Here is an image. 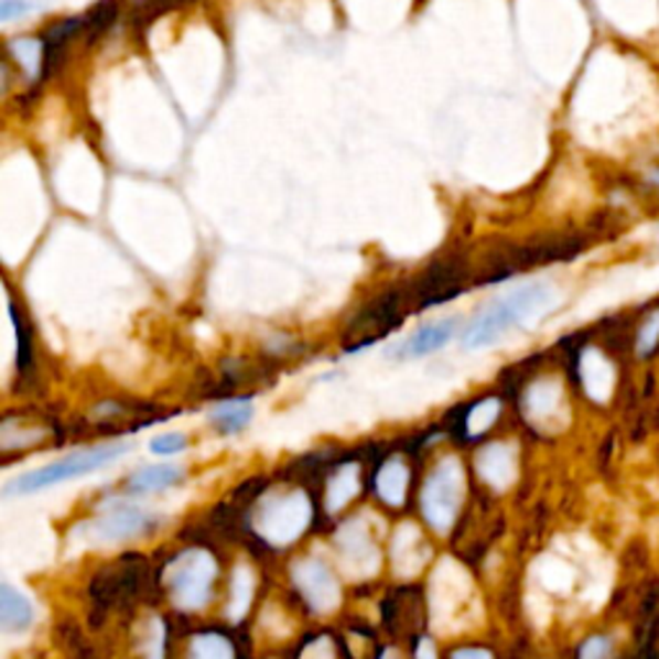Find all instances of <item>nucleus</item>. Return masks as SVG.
Returning <instances> with one entry per match:
<instances>
[{
    "instance_id": "0eeeda50",
    "label": "nucleus",
    "mask_w": 659,
    "mask_h": 659,
    "mask_svg": "<svg viewBox=\"0 0 659 659\" xmlns=\"http://www.w3.org/2000/svg\"><path fill=\"white\" fill-rule=\"evenodd\" d=\"M312 523V503L306 500L304 493H291L273 497L266 503L256 516V528L266 541L276 547H287L296 541Z\"/></svg>"
},
{
    "instance_id": "6e6552de",
    "label": "nucleus",
    "mask_w": 659,
    "mask_h": 659,
    "mask_svg": "<svg viewBox=\"0 0 659 659\" xmlns=\"http://www.w3.org/2000/svg\"><path fill=\"white\" fill-rule=\"evenodd\" d=\"M294 582L306 605L317 613L333 611L341 603V585L327 564L320 559H304L294 566Z\"/></svg>"
},
{
    "instance_id": "7c9ffc66",
    "label": "nucleus",
    "mask_w": 659,
    "mask_h": 659,
    "mask_svg": "<svg viewBox=\"0 0 659 659\" xmlns=\"http://www.w3.org/2000/svg\"><path fill=\"white\" fill-rule=\"evenodd\" d=\"M451 659H493V655L479 647H464V649H456Z\"/></svg>"
},
{
    "instance_id": "39448f33",
    "label": "nucleus",
    "mask_w": 659,
    "mask_h": 659,
    "mask_svg": "<svg viewBox=\"0 0 659 659\" xmlns=\"http://www.w3.org/2000/svg\"><path fill=\"white\" fill-rule=\"evenodd\" d=\"M466 281H469V268H466L464 258L449 256L433 260L425 271H420L408 283L410 310L423 312L462 296L466 291Z\"/></svg>"
},
{
    "instance_id": "f8f14e48",
    "label": "nucleus",
    "mask_w": 659,
    "mask_h": 659,
    "mask_svg": "<svg viewBox=\"0 0 659 659\" xmlns=\"http://www.w3.org/2000/svg\"><path fill=\"white\" fill-rule=\"evenodd\" d=\"M458 325H462V317H443L439 322H428V325L415 330V333L402 343L400 356L423 358L435 354V350L446 348L449 343L454 341V335L458 333Z\"/></svg>"
},
{
    "instance_id": "c756f323",
    "label": "nucleus",
    "mask_w": 659,
    "mask_h": 659,
    "mask_svg": "<svg viewBox=\"0 0 659 659\" xmlns=\"http://www.w3.org/2000/svg\"><path fill=\"white\" fill-rule=\"evenodd\" d=\"M302 659H333V647H330L327 639H317L304 649Z\"/></svg>"
},
{
    "instance_id": "72a5a7b5",
    "label": "nucleus",
    "mask_w": 659,
    "mask_h": 659,
    "mask_svg": "<svg viewBox=\"0 0 659 659\" xmlns=\"http://www.w3.org/2000/svg\"><path fill=\"white\" fill-rule=\"evenodd\" d=\"M655 306H659V302H657V304H655Z\"/></svg>"
},
{
    "instance_id": "423d86ee",
    "label": "nucleus",
    "mask_w": 659,
    "mask_h": 659,
    "mask_svg": "<svg viewBox=\"0 0 659 659\" xmlns=\"http://www.w3.org/2000/svg\"><path fill=\"white\" fill-rule=\"evenodd\" d=\"M464 469L458 458H443L423 487V516L433 531L446 533L464 500Z\"/></svg>"
},
{
    "instance_id": "a878e982",
    "label": "nucleus",
    "mask_w": 659,
    "mask_h": 659,
    "mask_svg": "<svg viewBox=\"0 0 659 659\" xmlns=\"http://www.w3.org/2000/svg\"><path fill=\"white\" fill-rule=\"evenodd\" d=\"M186 446H188L186 435H181V433H163V435H158V439L150 441V451L155 456L181 454V451Z\"/></svg>"
},
{
    "instance_id": "9d476101",
    "label": "nucleus",
    "mask_w": 659,
    "mask_h": 659,
    "mask_svg": "<svg viewBox=\"0 0 659 659\" xmlns=\"http://www.w3.org/2000/svg\"><path fill=\"white\" fill-rule=\"evenodd\" d=\"M338 549L341 559L346 564L350 574H358V577H369L371 572H377L379 564V551L374 547L369 531H366L364 520H354L338 533Z\"/></svg>"
},
{
    "instance_id": "2eb2a0df",
    "label": "nucleus",
    "mask_w": 659,
    "mask_h": 659,
    "mask_svg": "<svg viewBox=\"0 0 659 659\" xmlns=\"http://www.w3.org/2000/svg\"><path fill=\"white\" fill-rule=\"evenodd\" d=\"M34 624V605L24 593L3 582L0 585V626L6 634H21Z\"/></svg>"
},
{
    "instance_id": "9b49d317",
    "label": "nucleus",
    "mask_w": 659,
    "mask_h": 659,
    "mask_svg": "<svg viewBox=\"0 0 659 659\" xmlns=\"http://www.w3.org/2000/svg\"><path fill=\"white\" fill-rule=\"evenodd\" d=\"M150 526H152L150 512H144L142 508H134V505H121V508L109 510L104 512L101 518H96L94 523H90V536H94L96 541L114 543L150 531Z\"/></svg>"
},
{
    "instance_id": "b1692460",
    "label": "nucleus",
    "mask_w": 659,
    "mask_h": 659,
    "mask_svg": "<svg viewBox=\"0 0 659 659\" xmlns=\"http://www.w3.org/2000/svg\"><path fill=\"white\" fill-rule=\"evenodd\" d=\"M11 306V317H13V325H17V335H19V371H26L32 369L34 364V341H32V327H29V320L24 312H19L17 304H9Z\"/></svg>"
},
{
    "instance_id": "5701e85b",
    "label": "nucleus",
    "mask_w": 659,
    "mask_h": 659,
    "mask_svg": "<svg viewBox=\"0 0 659 659\" xmlns=\"http://www.w3.org/2000/svg\"><path fill=\"white\" fill-rule=\"evenodd\" d=\"M188 659H235V649L225 636L198 634L188 647Z\"/></svg>"
},
{
    "instance_id": "dca6fc26",
    "label": "nucleus",
    "mask_w": 659,
    "mask_h": 659,
    "mask_svg": "<svg viewBox=\"0 0 659 659\" xmlns=\"http://www.w3.org/2000/svg\"><path fill=\"white\" fill-rule=\"evenodd\" d=\"M408 485H410V469L400 456L389 458L377 474V493L381 500L392 505V508L404 503V497H408Z\"/></svg>"
},
{
    "instance_id": "7ed1b4c3",
    "label": "nucleus",
    "mask_w": 659,
    "mask_h": 659,
    "mask_svg": "<svg viewBox=\"0 0 659 659\" xmlns=\"http://www.w3.org/2000/svg\"><path fill=\"white\" fill-rule=\"evenodd\" d=\"M408 310H410L408 287H392L369 299V302H366L361 310L348 320L346 333H343L348 354H356V350L374 346L379 338H385V335L400 327L404 312Z\"/></svg>"
},
{
    "instance_id": "6ab92c4d",
    "label": "nucleus",
    "mask_w": 659,
    "mask_h": 659,
    "mask_svg": "<svg viewBox=\"0 0 659 659\" xmlns=\"http://www.w3.org/2000/svg\"><path fill=\"white\" fill-rule=\"evenodd\" d=\"M209 420L219 433H240L252 420V404L250 400H227L212 410Z\"/></svg>"
},
{
    "instance_id": "c85d7f7f",
    "label": "nucleus",
    "mask_w": 659,
    "mask_h": 659,
    "mask_svg": "<svg viewBox=\"0 0 659 659\" xmlns=\"http://www.w3.org/2000/svg\"><path fill=\"white\" fill-rule=\"evenodd\" d=\"M611 651V641L605 639V636H593V639H587L582 644L580 649V659H605Z\"/></svg>"
},
{
    "instance_id": "a211bd4d",
    "label": "nucleus",
    "mask_w": 659,
    "mask_h": 659,
    "mask_svg": "<svg viewBox=\"0 0 659 659\" xmlns=\"http://www.w3.org/2000/svg\"><path fill=\"white\" fill-rule=\"evenodd\" d=\"M181 479V469L173 464H152V466H144V469L134 472L132 477H129V489L137 495H144V493H158V489H168L173 487L175 482Z\"/></svg>"
},
{
    "instance_id": "ddd939ff",
    "label": "nucleus",
    "mask_w": 659,
    "mask_h": 659,
    "mask_svg": "<svg viewBox=\"0 0 659 659\" xmlns=\"http://www.w3.org/2000/svg\"><path fill=\"white\" fill-rule=\"evenodd\" d=\"M428 557H431V549H428V543L423 541V536H420L415 526H402L400 531L395 533L392 564L402 577L415 574L420 566L428 562Z\"/></svg>"
},
{
    "instance_id": "cd10ccee",
    "label": "nucleus",
    "mask_w": 659,
    "mask_h": 659,
    "mask_svg": "<svg viewBox=\"0 0 659 659\" xmlns=\"http://www.w3.org/2000/svg\"><path fill=\"white\" fill-rule=\"evenodd\" d=\"M34 9L36 6L29 3V0H3V3H0V24H11V21L26 19Z\"/></svg>"
},
{
    "instance_id": "bb28decb",
    "label": "nucleus",
    "mask_w": 659,
    "mask_h": 659,
    "mask_svg": "<svg viewBox=\"0 0 659 659\" xmlns=\"http://www.w3.org/2000/svg\"><path fill=\"white\" fill-rule=\"evenodd\" d=\"M636 346H639V356H649L659 348V314L657 317L647 320V325H644L639 338H636Z\"/></svg>"
},
{
    "instance_id": "412c9836",
    "label": "nucleus",
    "mask_w": 659,
    "mask_h": 659,
    "mask_svg": "<svg viewBox=\"0 0 659 659\" xmlns=\"http://www.w3.org/2000/svg\"><path fill=\"white\" fill-rule=\"evenodd\" d=\"M250 595H252V574L248 566H237L233 574V585H229L227 616L233 620H240L250 605Z\"/></svg>"
},
{
    "instance_id": "f03ea898",
    "label": "nucleus",
    "mask_w": 659,
    "mask_h": 659,
    "mask_svg": "<svg viewBox=\"0 0 659 659\" xmlns=\"http://www.w3.org/2000/svg\"><path fill=\"white\" fill-rule=\"evenodd\" d=\"M127 451H132V443H106V446L75 451V454L42 466V469L21 474V477H17L9 487H6V495L9 497L34 495V493H42V489L63 485V482L86 477V474L106 469V466L119 462Z\"/></svg>"
},
{
    "instance_id": "1a4fd4ad",
    "label": "nucleus",
    "mask_w": 659,
    "mask_h": 659,
    "mask_svg": "<svg viewBox=\"0 0 659 659\" xmlns=\"http://www.w3.org/2000/svg\"><path fill=\"white\" fill-rule=\"evenodd\" d=\"M472 597V582L466 572L454 562H441L435 570V577L431 582V603L435 613L443 618H454L458 611L469 603Z\"/></svg>"
},
{
    "instance_id": "aec40b11",
    "label": "nucleus",
    "mask_w": 659,
    "mask_h": 659,
    "mask_svg": "<svg viewBox=\"0 0 659 659\" xmlns=\"http://www.w3.org/2000/svg\"><path fill=\"white\" fill-rule=\"evenodd\" d=\"M119 11H121L119 0H98V3H94L86 13H83V19H86V32H83V36H86L88 42L101 40V36L114 26V21L119 19Z\"/></svg>"
},
{
    "instance_id": "473e14b6",
    "label": "nucleus",
    "mask_w": 659,
    "mask_h": 659,
    "mask_svg": "<svg viewBox=\"0 0 659 659\" xmlns=\"http://www.w3.org/2000/svg\"><path fill=\"white\" fill-rule=\"evenodd\" d=\"M381 659H389V651H387V655H385V657H381Z\"/></svg>"
},
{
    "instance_id": "f257e3e1",
    "label": "nucleus",
    "mask_w": 659,
    "mask_h": 659,
    "mask_svg": "<svg viewBox=\"0 0 659 659\" xmlns=\"http://www.w3.org/2000/svg\"><path fill=\"white\" fill-rule=\"evenodd\" d=\"M554 304V294L543 283H531L512 291L508 296H500L497 302L487 304L477 317L464 330L462 346L466 350H482L495 346L503 335H508L512 327H520L528 317H539Z\"/></svg>"
},
{
    "instance_id": "20e7f679",
    "label": "nucleus",
    "mask_w": 659,
    "mask_h": 659,
    "mask_svg": "<svg viewBox=\"0 0 659 659\" xmlns=\"http://www.w3.org/2000/svg\"><path fill=\"white\" fill-rule=\"evenodd\" d=\"M214 580H217V562L209 551L202 549L175 557L165 570V585L181 611H196L209 603Z\"/></svg>"
},
{
    "instance_id": "4468645a",
    "label": "nucleus",
    "mask_w": 659,
    "mask_h": 659,
    "mask_svg": "<svg viewBox=\"0 0 659 659\" xmlns=\"http://www.w3.org/2000/svg\"><path fill=\"white\" fill-rule=\"evenodd\" d=\"M474 466H477L479 477L493 489H505L516 477V456L505 443H489L487 449H482Z\"/></svg>"
},
{
    "instance_id": "2f4dec72",
    "label": "nucleus",
    "mask_w": 659,
    "mask_h": 659,
    "mask_svg": "<svg viewBox=\"0 0 659 659\" xmlns=\"http://www.w3.org/2000/svg\"><path fill=\"white\" fill-rule=\"evenodd\" d=\"M415 659H435V647L428 639H420L415 647Z\"/></svg>"
},
{
    "instance_id": "4be33fe9",
    "label": "nucleus",
    "mask_w": 659,
    "mask_h": 659,
    "mask_svg": "<svg viewBox=\"0 0 659 659\" xmlns=\"http://www.w3.org/2000/svg\"><path fill=\"white\" fill-rule=\"evenodd\" d=\"M497 415H500V400H495V397H487V400H479L477 404H472L464 418L466 435H469V439H477V435L487 433L497 420Z\"/></svg>"
},
{
    "instance_id": "393cba45",
    "label": "nucleus",
    "mask_w": 659,
    "mask_h": 659,
    "mask_svg": "<svg viewBox=\"0 0 659 659\" xmlns=\"http://www.w3.org/2000/svg\"><path fill=\"white\" fill-rule=\"evenodd\" d=\"M186 3H191V0H134L129 13H132V21H137V24L148 26L152 19L160 17V13L173 11V9H179V6H186Z\"/></svg>"
},
{
    "instance_id": "f3484780",
    "label": "nucleus",
    "mask_w": 659,
    "mask_h": 659,
    "mask_svg": "<svg viewBox=\"0 0 659 659\" xmlns=\"http://www.w3.org/2000/svg\"><path fill=\"white\" fill-rule=\"evenodd\" d=\"M358 487H361V474H358V466L356 464L341 466V469L335 472L327 482V497H325L327 510L338 512L346 508V505L358 495Z\"/></svg>"
}]
</instances>
